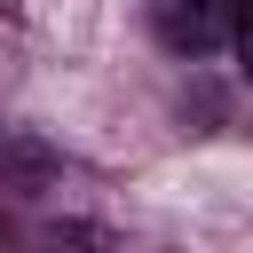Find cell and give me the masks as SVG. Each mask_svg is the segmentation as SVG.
<instances>
[{
  "mask_svg": "<svg viewBox=\"0 0 253 253\" xmlns=\"http://www.w3.org/2000/svg\"><path fill=\"white\" fill-rule=\"evenodd\" d=\"M229 40H237V63H245V79H253V0L229 8Z\"/></svg>",
  "mask_w": 253,
  "mask_h": 253,
  "instance_id": "3957f363",
  "label": "cell"
},
{
  "mask_svg": "<svg viewBox=\"0 0 253 253\" xmlns=\"http://www.w3.org/2000/svg\"><path fill=\"white\" fill-rule=\"evenodd\" d=\"M150 24H158L166 47L198 55V47H213V40L229 32V8H221V0H150Z\"/></svg>",
  "mask_w": 253,
  "mask_h": 253,
  "instance_id": "6da1fadb",
  "label": "cell"
},
{
  "mask_svg": "<svg viewBox=\"0 0 253 253\" xmlns=\"http://www.w3.org/2000/svg\"><path fill=\"white\" fill-rule=\"evenodd\" d=\"M40 253H111V245H103L95 229H47V237H40Z\"/></svg>",
  "mask_w": 253,
  "mask_h": 253,
  "instance_id": "7a4b0ae2",
  "label": "cell"
}]
</instances>
